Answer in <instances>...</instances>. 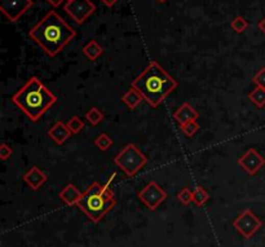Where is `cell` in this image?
<instances>
[{"instance_id": "obj_14", "label": "cell", "mask_w": 265, "mask_h": 247, "mask_svg": "<svg viewBox=\"0 0 265 247\" xmlns=\"http://www.w3.org/2000/svg\"><path fill=\"white\" fill-rule=\"evenodd\" d=\"M58 195H60L61 201L65 202L66 206H74L78 205V202L80 201L83 193L80 192L79 189L75 185H73V184H67V185L61 190Z\"/></svg>"}, {"instance_id": "obj_9", "label": "cell", "mask_w": 265, "mask_h": 247, "mask_svg": "<svg viewBox=\"0 0 265 247\" xmlns=\"http://www.w3.org/2000/svg\"><path fill=\"white\" fill-rule=\"evenodd\" d=\"M30 7L33 0H0V11L11 22L18 21Z\"/></svg>"}, {"instance_id": "obj_30", "label": "cell", "mask_w": 265, "mask_h": 247, "mask_svg": "<svg viewBox=\"0 0 265 247\" xmlns=\"http://www.w3.org/2000/svg\"><path fill=\"white\" fill-rule=\"evenodd\" d=\"M157 2H158V3H166L167 0H157Z\"/></svg>"}, {"instance_id": "obj_16", "label": "cell", "mask_w": 265, "mask_h": 247, "mask_svg": "<svg viewBox=\"0 0 265 247\" xmlns=\"http://www.w3.org/2000/svg\"><path fill=\"white\" fill-rule=\"evenodd\" d=\"M83 53L86 57L91 61H94L104 53V48L96 42V40H89L86 45L83 47Z\"/></svg>"}, {"instance_id": "obj_20", "label": "cell", "mask_w": 265, "mask_h": 247, "mask_svg": "<svg viewBox=\"0 0 265 247\" xmlns=\"http://www.w3.org/2000/svg\"><path fill=\"white\" fill-rule=\"evenodd\" d=\"M86 119L91 123L92 126H97L104 120V113L97 108H91L86 114Z\"/></svg>"}, {"instance_id": "obj_10", "label": "cell", "mask_w": 265, "mask_h": 247, "mask_svg": "<svg viewBox=\"0 0 265 247\" xmlns=\"http://www.w3.org/2000/svg\"><path fill=\"white\" fill-rule=\"evenodd\" d=\"M238 164L246 171L249 175L254 176L265 166V158L255 149H249L238 159Z\"/></svg>"}, {"instance_id": "obj_18", "label": "cell", "mask_w": 265, "mask_h": 247, "mask_svg": "<svg viewBox=\"0 0 265 247\" xmlns=\"http://www.w3.org/2000/svg\"><path fill=\"white\" fill-rule=\"evenodd\" d=\"M210 200V194L207 193L203 186H197L196 189L193 190V202L196 203L198 207H203L206 203L208 202Z\"/></svg>"}, {"instance_id": "obj_29", "label": "cell", "mask_w": 265, "mask_h": 247, "mask_svg": "<svg viewBox=\"0 0 265 247\" xmlns=\"http://www.w3.org/2000/svg\"><path fill=\"white\" fill-rule=\"evenodd\" d=\"M47 2L52 7H60L61 4H62V2H64V0H47Z\"/></svg>"}, {"instance_id": "obj_21", "label": "cell", "mask_w": 265, "mask_h": 247, "mask_svg": "<svg viewBox=\"0 0 265 247\" xmlns=\"http://www.w3.org/2000/svg\"><path fill=\"white\" fill-rule=\"evenodd\" d=\"M199 128H201V126L198 125L197 120H190V122H186L184 125H180V130L186 137H193L198 132Z\"/></svg>"}, {"instance_id": "obj_11", "label": "cell", "mask_w": 265, "mask_h": 247, "mask_svg": "<svg viewBox=\"0 0 265 247\" xmlns=\"http://www.w3.org/2000/svg\"><path fill=\"white\" fill-rule=\"evenodd\" d=\"M22 179L23 181L28 184L29 188H31L33 190H38V189H40L44 185L48 178L39 167L33 166L29 169L28 172L22 176Z\"/></svg>"}, {"instance_id": "obj_15", "label": "cell", "mask_w": 265, "mask_h": 247, "mask_svg": "<svg viewBox=\"0 0 265 247\" xmlns=\"http://www.w3.org/2000/svg\"><path fill=\"white\" fill-rule=\"evenodd\" d=\"M142 100H144V97H142L140 94V92L136 91L135 88H130L123 96H122V103L125 104V105H127V108L131 109V110L137 108Z\"/></svg>"}, {"instance_id": "obj_17", "label": "cell", "mask_w": 265, "mask_h": 247, "mask_svg": "<svg viewBox=\"0 0 265 247\" xmlns=\"http://www.w3.org/2000/svg\"><path fill=\"white\" fill-rule=\"evenodd\" d=\"M249 98L256 108L262 109L265 106V88L256 87L254 91H251L249 93Z\"/></svg>"}, {"instance_id": "obj_24", "label": "cell", "mask_w": 265, "mask_h": 247, "mask_svg": "<svg viewBox=\"0 0 265 247\" xmlns=\"http://www.w3.org/2000/svg\"><path fill=\"white\" fill-rule=\"evenodd\" d=\"M177 200L182 203V205H190L193 202V192L189 188H182L177 194Z\"/></svg>"}, {"instance_id": "obj_25", "label": "cell", "mask_w": 265, "mask_h": 247, "mask_svg": "<svg viewBox=\"0 0 265 247\" xmlns=\"http://www.w3.org/2000/svg\"><path fill=\"white\" fill-rule=\"evenodd\" d=\"M252 83L256 87H262V88H265V67L260 69L259 71L252 77Z\"/></svg>"}, {"instance_id": "obj_6", "label": "cell", "mask_w": 265, "mask_h": 247, "mask_svg": "<svg viewBox=\"0 0 265 247\" xmlns=\"http://www.w3.org/2000/svg\"><path fill=\"white\" fill-rule=\"evenodd\" d=\"M262 227V221L259 216L254 214L252 210L247 208L243 210L234 220H233V228L243 237L250 239L260 228Z\"/></svg>"}, {"instance_id": "obj_26", "label": "cell", "mask_w": 265, "mask_h": 247, "mask_svg": "<svg viewBox=\"0 0 265 247\" xmlns=\"http://www.w3.org/2000/svg\"><path fill=\"white\" fill-rule=\"evenodd\" d=\"M12 154H13V149L8 144L3 142L2 146H0V159L2 161H7L8 158H11Z\"/></svg>"}, {"instance_id": "obj_19", "label": "cell", "mask_w": 265, "mask_h": 247, "mask_svg": "<svg viewBox=\"0 0 265 247\" xmlns=\"http://www.w3.org/2000/svg\"><path fill=\"white\" fill-rule=\"evenodd\" d=\"M94 145H96L101 152H106V150L110 149L111 145H113V139H111L108 134H100L99 136L96 137V140H94Z\"/></svg>"}, {"instance_id": "obj_5", "label": "cell", "mask_w": 265, "mask_h": 247, "mask_svg": "<svg viewBox=\"0 0 265 247\" xmlns=\"http://www.w3.org/2000/svg\"><path fill=\"white\" fill-rule=\"evenodd\" d=\"M114 162L128 178H133L140 169L147 166L148 157L135 144L130 142L116 154Z\"/></svg>"}, {"instance_id": "obj_31", "label": "cell", "mask_w": 265, "mask_h": 247, "mask_svg": "<svg viewBox=\"0 0 265 247\" xmlns=\"http://www.w3.org/2000/svg\"><path fill=\"white\" fill-rule=\"evenodd\" d=\"M67 2H70V0H67Z\"/></svg>"}, {"instance_id": "obj_1", "label": "cell", "mask_w": 265, "mask_h": 247, "mask_svg": "<svg viewBox=\"0 0 265 247\" xmlns=\"http://www.w3.org/2000/svg\"><path fill=\"white\" fill-rule=\"evenodd\" d=\"M29 36L50 57H56L77 36V31L57 12L50 11L31 29Z\"/></svg>"}, {"instance_id": "obj_22", "label": "cell", "mask_w": 265, "mask_h": 247, "mask_svg": "<svg viewBox=\"0 0 265 247\" xmlns=\"http://www.w3.org/2000/svg\"><path fill=\"white\" fill-rule=\"evenodd\" d=\"M230 26H232V29L235 31V33L240 34L246 30L247 28H249V22H247L246 18H243L242 16H238L232 21Z\"/></svg>"}, {"instance_id": "obj_4", "label": "cell", "mask_w": 265, "mask_h": 247, "mask_svg": "<svg viewBox=\"0 0 265 247\" xmlns=\"http://www.w3.org/2000/svg\"><path fill=\"white\" fill-rule=\"evenodd\" d=\"M115 176L116 174H113L105 185H100L99 183L91 184L78 202L77 206L80 208V211H83L87 217L96 224L101 221L116 205L115 194L111 189V183Z\"/></svg>"}, {"instance_id": "obj_7", "label": "cell", "mask_w": 265, "mask_h": 247, "mask_svg": "<svg viewBox=\"0 0 265 247\" xmlns=\"http://www.w3.org/2000/svg\"><path fill=\"white\" fill-rule=\"evenodd\" d=\"M137 197L150 211H155L167 200L168 195L160 188L159 184H157L155 181H150L137 193Z\"/></svg>"}, {"instance_id": "obj_8", "label": "cell", "mask_w": 265, "mask_h": 247, "mask_svg": "<svg viewBox=\"0 0 265 247\" xmlns=\"http://www.w3.org/2000/svg\"><path fill=\"white\" fill-rule=\"evenodd\" d=\"M65 11L78 25H82L96 11V6L91 0H70L65 6Z\"/></svg>"}, {"instance_id": "obj_3", "label": "cell", "mask_w": 265, "mask_h": 247, "mask_svg": "<svg viewBox=\"0 0 265 247\" xmlns=\"http://www.w3.org/2000/svg\"><path fill=\"white\" fill-rule=\"evenodd\" d=\"M12 101L26 117L36 122L43 114L57 103V97L36 77L29 79L25 86L12 96Z\"/></svg>"}, {"instance_id": "obj_12", "label": "cell", "mask_w": 265, "mask_h": 247, "mask_svg": "<svg viewBox=\"0 0 265 247\" xmlns=\"http://www.w3.org/2000/svg\"><path fill=\"white\" fill-rule=\"evenodd\" d=\"M48 135H50L51 139L56 142L57 145H62L70 136H71V132H70L69 127H67L66 123L62 122H56L52 127L48 131Z\"/></svg>"}, {"instance_id": "obj_23", "label": "cell", "mask_w": 265, "mask_h": 247, "mask_svg": "<svg viewBox=\"0 0 265 247\" xmlns=\"http://www.w3.org/2000/svg\"><path fill=\"white\" fill-rule=\"evenodd\" d=\"M66 125H67V127H69L70 132H71L73 135L79 134L80 131L83 130V127H84V123L82 122V120H80L79 117H73V118H70L69 122H67Z\"/></svg>"}, {"instance_id": "obj_27", "label": "cell", "mask_w": 265, "mask_h": 247, "mask_svg": "<svg viewBox=\"0 0 265 247\" xmlns=\"http://www.w3.org/2000/svg\"><path fill=\"white\" fill-rule=\"evenodd\" d=\"M104 4H105L106 7H109V8H111V7H114L116 4V2L118 0H101Z\"/></svg>"}, {"instance_id": "obj_2", "label": "cell", "mask_w": 265, "mask_h": 247, "mask_svg": "<svg viewBox=\"0 0 265 247\" xmlns=\"http://www.w3.org/2000/svg\"><path fill=\"white\" fill-rule=\"evenodd\" d=\"M179 83L160 66L158 61H152L147 69L136 77L131 88L140 92L144 100L153 109L158 108L177 88Z\"/></svg>"}, {"instance_id": "obj_28", "label": "cell", "mask_w": 265, "mask_h": 247, "mask_svg": "<svg viewBox=\"0 0 265 247\" xmlns=\"http://www.w3.org/2000/svg\"><path fill=\"white\" fill-rule=\"evenodd\" d=\"M257 28H259L260 31H261V33L265 35V17L262 18V20L259 21V23H257Z\"/></svg>"}, {"instance_id": "obj_13", "label": "cell", "mask_w": 265, "mask_h": 247, "mask_svg": "<svg viewBox=\"0 0 265 247\" xmlns=\"http://www.w3.org/2000/svg\"><path fill=\"white\" fill-rule=\"evenodd\" d=\"M175 120L180 123V125H184L186 122H190V120H197L199 118V114L193 106L189 103H184L174 114Z\"/></svg>"}]
</instances>
